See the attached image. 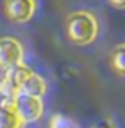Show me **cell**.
<instances>
[{"mask_svg":"<svg viewBox=\"0 0 125 128\" xmlns=\"http://www.w3.org/2000/svg\"><path fill=\"white\" fill-rule=\"evenodd\" d=\"M67 34L77 44H87L96 38L98 22L89 12H74L67 19Z\"/></svg>","mask_w":125,"mask_h":128,"instance_id":"1","label":"cell"},{"mask_svg":"<svg viewBox=\"0 0 125 128\" xmlns=\"http://www.w3.org/2000/svg\"><path fill=\"white\" fill-rule=\"evenodd\" d=\"M33 75V72L26 67V65H16L12 68L5 70V75L0 80V94L4 96V101L12 102L14 98L21 92L22 86L26 84V80Z\"/></svg>","mask_w":125,"mask_h":128,"instance_id":"2","label":"cell"},{"mask_svg":"<svg viewBox=\"0 0 125 128\" xmlns=\"http://www.w3.org/2000/svg\"><path fill=\"white\" fill-rule=\"evenodd\" d=\"M16 111L19 113V116L24 120V123L28 121H36L43 114V102L39 98H33L28 94H17L12 101Z\"/></svg>","mask_w":125,"mask_h":128,"instance_id":"3","label":"cell"},{"mask_svg":"<svg viewBox=\"0 0 125 128\" xmlns=\"http://www.w3.org/2000/svg\"><path fill=\"white\" fill-rule=\"evenodd\" d=\"M22 62V46L14 38L0 40V68L9 70Z\"/></svg>","mask_w":125,"mask_h":128,"instance_id":"4","label":"cell"},{"mask_svg":"<svg viewBox=\"0 0 125 128\" xmlns=\"http://www.w3.org/2000/svg\"><path fill=\"white\" fill-rule=\"evenodd\" d=\"M4 9L12 22H26L33 17L36 4L34 0H5Z\"/></svg>","mask_w":125,"mask_h":128,"instance_id":"5","label":"cell"},{"mask_svg":"<svg viewBox=\"0 0 125 128\" xmlns=\"http://www.w3.org/2000/svg\"><path fill=\"white\" fill-rule=\"evenodd\" d=\"M24 120L19 116L14 104L9 101L0 102V128H24Z\"/></svg>","mask_w":125,"mask_h":128,"instance_id":"6","label":"cell"},{"mask_svg":"<svg viewBox=\"0 0 125 128\" xmlns=\"http://www.w3.org/2000/svg\"><path fill=\"white\" fill-rule=\"evenodd\" d=\"M46 92V82L39 77L38 74H33L28 80H26V84L22 86L21 89V94H28V96H33V98H39Z\"/></svg>","mask_w":125,"mask_h":128,"instance_id":"7","label":"cell"},{"mask_svg":"<svg viewBox=\"0 0 125 128\" xmlns=\"http://www.w3.org/2000/svg\"><path fill=\"white\" fill-rule=\"evenodd\" d=\"M111 63H113V68L118 75H125V44H120L115 48L113 56H111Z\"/></svg>","mask_w":125,"mask_h":128,"instance_id":"8","label":"cell"},{"mask_svg":"<svg viewBox=\"0 0 125 128\" xmlns=\"http://www.w3.org/2000/svg\"><path fill=\"white\" fill-rule=\"evenodd\" d=\"M50 128H77L76 123L64 114H55L50 120Z\"/></svg>","mask_w":125,"mask_h":128,"instance_id":"9","label":"cell"},{"mask_svg":"<svg viewBox=\"0 0 125 128\" xmlns=\"http://www.w3.org/2000/svg\"><path fill=\"white\" fill-rule=\"evenodd\" d=\"M94 128H115V126H113V125H111L108 120H103V121H99V123H98Z\"/></svg>","mask_w":125,"mask_h":128,"instance_id":"10","label":"cell"},{"mask_svg":"<svg viewBox=\"0 0 125 128\" xmlns=\"http://www.w3.org/2000/svg\"><path fill=\"white\" fill-rule=\"evenodd\" d=\"M116 9H125V0H110Z\"/></svg>","mask_w":125,"mask_h":128,"instance_id":"11","label":"cell"}]
</instances>
